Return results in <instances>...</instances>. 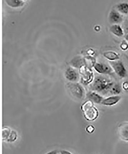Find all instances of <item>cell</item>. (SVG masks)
I'll use <instances>...</instances> for the list:
<instances>
[{
  "label": "cell",
  "instance_id": "obj_1",
  "mask_svg": "<svg viewBox=\"0 0 128 154\" xmlns=\"http://www.w3.org/2000/svg\"><path fill=\"white\" fill-rule=\"evenodd\" d=\"M114 84V82L107 77L98 75L95 78L91 87L93 91L105 93L110 92Z\"/></svg>",
  "mask_w": 128,
  "mask_h": 154
},
{
  "label": "cell",
  "instance_id": "obj_2",
  "mask_svg": "<svg viewBox=\"0 0 128 154\" xmlns=\"http://www.w3.org/2000/svg\"><path fill=\"white\" fill-rule=\"evenodd\" d=\"M94 103L90 100H87L81 105V109L86 120L93 122L98 118V110L94 106Z\"/></svg>",
  "mask_w": 128,
  "mask_h": 154
},
{
  "label": "cell",
  "instance_id": "obj_3",
  "mask_svg": "<svg viewBox=\"0 0 128 154\" xmlns=\"http://www.w3.org/2000/svg\"><path fill=\"white\" fill-rule=\"evenodd\" d=\"M66 88L69 94L75 100H81L85 97L84 89L79 84L69 82L66 85Z\"/></svg>",
  "mask_w": 128,
  "mask_h": 154
},
{
  "label": "cell",
  "instance_id": "obj_4",
  "mask_svg": "<svg viewBox=\"0 0 128 154\" xmlns=\"http://www.w3.org/2000/svg\"><path fill=\"white\" fill-rule=\"evenodd\" d=\"M111 67L115 73L120 78H123L127 75V70L123 63L121 60L110 62Z\"/></svg>",
  "mask_w": 128,
  "mask_h": 154
},
{
  "label": "cell",
  "instance_id": "obj_5",
  "mask_svg": "<svg viewBox=\"0 0 128 154\" xmlns=\"http://www.w3.org/2000/svg\"><path fill=\"white\" fill-rule=\"evenodd\" d=\"M118 137L122 141L128 142V122H123L119 124L117 129Z\"/></svg>",
  "mask_w": 128,
  "mask_h": 154
},
{
  "label": "cell",
  "instance_id": "obj_6",
  "mask_svg": "<svg viewBox=\"0 0 128 154\" xmlns=\"http://www.w3.org/2000/svg\"><path fill=\"white\" fill-rule=\"evenodd\" d=\"M94 68L98 73L102 75L109 74L112 71L111 67L104 63H96L94 66Z\"/></svg>",
  "mask_w": 128,
  "mask_h": 154
},
{
  "label": "cell",
  "instance_id": "obj_7",
  "mask_svg": "<svg viewBox=\"0 0 128 154\" xmlns=\"http://www.w3.org/2000/svg\"><path fill=\"white\" fill-rule=\"evenodd\" d=\"M109 20L111 24H117L123 21V17L117 11L113 9L110 12Z\"/></svg>",
  "mask_w": 128,
  "mask_h": 154
},
{
  "label": "cell",
  "instance_id": "obj_8",
  "mask_svg": "<svg viewBox=\"0 0 128 154\" xmlns=\"http://www.w3.org/2000/svg\"><path fill=\"white\" fill-rule=\"evenodd\" d=\"M120 96L113 95L107 97L103 99L101 104L105 106H113L117 104L121 100Z\"/></svg>",
  "mask_w": 128,
  "mask_h": 154
},
{
  "label": "cell",
  "instance_id": "obj_9",
  "mask_svg": "<svg viewBox=\"0 0 128 154\" xmlns=\"http://www.w3.org/2000/svg\"><path fill=\"white\" fill-rule=\"evenodd\" d=\"M87 97L89 100L93 101L94 103H101L104 97L97 92L92 91L89 92L87 94Z\"/></svg>",
  "mask_w": 128,
  "mask_h": 154
},
{
  "label": "cell",
  "instance_id": "obj_10",
  "mask_svg": "<svg viewBox=\"0 0 128 154\" xmlns=\"http://www.w3.org/2000/svg\"><path fill=\"white\" fill-rule=\"evenodd\" d=\"M66 78L70 82H74L78 81V72L73 69L69 68L66 71Z\"/></svg>",
  "mask_w": 128,
  "mask_h": 154
},
{
  "label": "cell",
  "instance_id": "obj_11",
  "mask_svg": "<svg viewBox=\"0 0 128 154\" xmlns=\"http://www.w3.org/2000/svg\"><path fill=\"white\" fill-rule=\"evenodd\" d=\"M110 31L114 35L118 37H121L124 35V32L122 27L119 24H113L110 27Z\"/></svg>",
  "mask_w": 128,
  "mask_h": 154
},
{
  "label": "cell",
  "instance_id": "obj_12",
  "mask_svg": "<svg viewBox=\"0 0 128 154\" xmlns=\"http://www.w3.org/2000/svg\"><path fill=\"white\" fill-rule=\"evenodd\" d=\"M117 11L123 14H128V3L127 2L120 3L116 5Z\"/></svg>",
  "mask_w": 128,
  "mask_h": 154
},
{
  "label": "cell",
  "instance_id": "obj_13",
  "mask_svg": "<svg viewBox=\"0 0 128 154\" xmlns=\"http://www.w3.org/2000/svg\"><path fill=\"white\" fill-rule=\"evenodd\" d=\"M104 56L108 60L114 61L119 59V55L115 52L113 51H108L105 52L104 53Z\"/></svg>",
  "mask_w": 128,
  "mask_h": 154
},
{
  "label": "cell",
  "instance_id": "obj_14",
  "mask_svg": "<svg viewBox=\"0 0 128 154\" xmlns=\"http://www.w3.org/2000/svg\"><path fill=\"white\" fill-rule=\"evenodd\" d=\"M11 130L8 127H5L2 128V139L3 141H7L11 134Z\"/></svg>",
  "mask_w": 128,
  "mask_h": 154
},
{
  "label": "cell",
  "instance_id": "obj_15",
  "mask_svg": "<svg viewBox=\"0 0 128 154\" xmlns=\"http://www.w3.org/2000/svg\"><path fill=\"white\" fill-rule=\"evenodd\" d=\"M121 92V87L118 84H115L111 88L110 93L114 95H117Z\"/></svg>",
  "mask_w": 128,
  "mask_h": 154
},
{
  "label": "cell",
  "instance_id": "obj_16",
  "mask_svg": "<svg viewBox=\"0 0 128 154\" xmlns=\"http://www.w3.org/2000/svg\"><path fill=\"white\" fill-rule=\"evenodd\" d=\"M17 132L15 130H12L7 141L9 143H13L17 140Z\"/></svg>",
  "mask_w": 128,
  "mask_h": 154
},
{
  "label": "cell",
  "instance_id": "obj_17",
  "mask_svg": "<svg viewBox=\"0 0 128 154\" xmlns=\"http://www.w3.org/2000/svg\"><path fill=\"white\" fill-rule=\"evenodd\" d=\"M8 5L13 7H17L23 5V1H7Z\"/></svg>",
  "mask_w": 128,
  "mask_h": 154
},
{
  "label": "cell",
  "instance_id": "obj_18",
  "mask_svg": "<svg viewBox=\"0 0 128 154\" xmlns=\"http://www.w3.org/2000/svg\"><path fill=\"white\" fill-rule=\"evenodd\" d=\"M95 128L94 126L92 125H89L87 126L85 130L87 132V133H89V134H92L94 132Z\"/></svg>",
  "mask_w": 128,
  "mask_h": 154
},
{
  "label": "cell",
  "instance_id": "obj_19",
  "mask_svg": "<svg viewBox=\"0 0 128 154\" xmlns=\"http://www.w3.org/2000/svg\"><path fill=\"white\" fill-rule=\"evenodd\" d=\"M120 47L122 50H126L128 49V44L127 42L123 41L121 43Z\"/></svg>",
  "mask_w": 128,
  "mask_h": 154
},
{
  "label": "cell",
  "instance_id": "obj_20",
  "mask_svg": "<svg viewBox=\"0 0 128 154\" xmlns=\"http://www.w3.org/2000/svg\"><path fill=\"white\" fill-rule=\"evenodd\" d=\"M60 152V154H73L68 151L66 150H61Z\"/></svg>",
  "mask_w": 128,
  "mask_h": 154
},
{
  "label": "cell",
  "instance_id": "obj_21",
  "mask_svg": "<svg viewBox=\"0 0 128 154\" xmlns=\"http://www.w3.org/2000/svg\"><path fill=\"white\" fill-rule=\"evenodd\" d=\"M58 152L57 150H52L50 151V152H47V153L45 154H57Z\"/></svg>",
  "mask_w": 128,
  "mask_h": 154
},
{
  "label": "cell",
  "instance_id": "obj_22",
  "mask_svg": "<svg viewBox=\"0 0 128 154\" xmlns=\"http://www.w3.org/2000/svg\"><path fill=\"white\" fill-rule=\"evenodd\" d=\"M123 88L124 89H128V83L127 82H124V83L123 84Z\"/></svg>",
  "mask_w": 128,
  "mask_h": 154
},
{
  "label": "cell",
  "instance_id": "obj_23",
  "mask_svg": "<svg viewBox=\"0 0 128 154\" xmlns=\"http://www.w3.org/2000/svg\"><path fill=\"white\" fill-rule=\"evenodd\" d=\"M125 38H126V40L128 42V33L126 34V37H125Z\"/></svg>",
  "mask_w": 128,
  "mask_h": 154
}]
</instances>
